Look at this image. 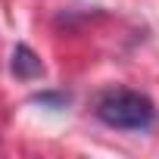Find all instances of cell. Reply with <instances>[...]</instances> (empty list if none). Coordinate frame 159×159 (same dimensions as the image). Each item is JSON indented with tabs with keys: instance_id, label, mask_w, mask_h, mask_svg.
<instances>
[{
	"instance_id": "cell-1",
	"label": "cell",
	"mask_w": 159,
	"mask_h": 159,
	"mask_svg": "<svg viewBox=\"0 0 159 159\" xmlns=\"http://www.w3.org/2000/svg\"><path fill=\"white\" fill-rule=\"evenodd\" d=\"M97 119L119 131H150L156 125V106L147 94L131 88H109L97 97Z\"/></svg>"
},
{
	"instance_id": "cell-3",
	"label": "cell",
	"mask_w": 159,
	"mask_h": 159,
	"mask_svg": "<svg viewBox=\"0 0 159 159\" xmlns=\"http://www.w3.org/2000/svg\"><path fill=\"white\" fill-rule=\"evenodd\" d=\"M31 100H34V103H44V106H53V109H59V106L69 103L66 94H38V97H31Z\"/></svg>"
},
{
	"instance_id": "cell-2",
	"label": "cell",
	"mask_w": 159,
	"mask_h": 159,
	"mask_svg": "<svg viewBox=\"0 0 159 159\" xmlns=\"http://www.w3.org/2000/svg\"><path fill=\"white\" fill-rule=\"evenodd\" d=\"M10 69H13L16 78H22V81H34V78L44 75V62H41V56L28 44H16L13 59H10Z\"/></svg>"
}]
</instances>
